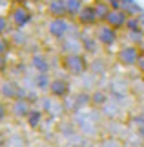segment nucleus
<instances>
[{
	"label": "nucleus",
	"mask_w": 144,
	"mask_h": 147,
	"mask_svg": "<svg viewBox=\"0 0 144 147\" xmlns=\"http://www.w3.org/2000/svg\"><path fill=\"white\" fill-rule=\"evenodd\" d=\"M75 22H77L80 27H97L99 26L100 22H99V16H97V11L93 7V4H86L82 7V11L78 13Z\"/></svg>",
	"instance_id": "nucleus-8"
},
{
	"label": "nucleus",
	"mask_w": 144,
	"mask_h": 147,
	"mask_svg": "<svg viewBox=\"0 0 144 147\" xmlns=\"http://www.w3.org/2000/svg\"><path fill=\"white\" fill-rule=\"evenodd\" d=\"M13 47V42L9 40L8 36H0V55L2 56H8V53Z\"/></svg>",
	"instance_id": "nucleus-20"
},
{
	"label": "nucleus",
	"mask_w": 144,
	"mask_h": 147,
	"mask_svg": "<svg viewBox=\"0 0 144 147\" xmlns=\"http://www.w3.org/2000/svg\"><path fill=\"white\" fill-rule=\"evenodd\" d=\"M128 18H130V15L124 13L122 9H111V13L108 15L104 24H108L109 27H113V29H117V31H124L126 24H128Z\"/></svg>",
	"instance_id": "nucleus-10"
},
{
	"label": "nucleus",
	"mask_w": 144,
	"mask_h": 147,
	"mask_svg": "<svg viewBox=\"0 0 144 147\" xmlns=\"http://www.w3.org/2000/svg\"><path fill=\"white\" fill-rule=\"evenodd\" d=\"M70 31H71V20L68 18H51L48 22V35L59 42L70 36L71 35Z\"/></svg>",
	"instance_id": "nucleus-5"
},
{
	"label": "nucleus",
	"mask_w": 144,
	"mask_h": 147,
	"mask_svg": "<svg viewBox=\"0 0 144 147\" xmlns=\"http://www.w3.org/2000/svg\"><path fill=\"white\" fill-rule=\"evenodd\" d=\"M35 84H37V87L38 89H42V91H46V89H49V75H37L35 76Z\"/></svg>",
	"instance_id": "nucleus-19"
},
{
	"label": "nucleus",
	"mask_w": 144,
	"mask_h": 147,
	"mask_svg": "<svg viewBox=\"0 0 144 147\" xmlns=\"http://www.w3.org/2000/svg\"><path fill=\"white\" fill-rule=\"evenodd\" d=\"M108 100H109V94L102 89H95V91L89 93V105L91 107H104L108 105Z\"/></svg>",
	"instance_id": "nucleus-14"
},
{
	"label": "nucleus",
	"mask_w": 144,
	"mask_h": 147,
	"mask_svg": "<svg viewBox=\"0 0 144 147\" xmlns=\"http://www.w3.org/2000/svg\"><path fill=\"white\" fill-rule=\"evenodd\" d=\"M141 16L142 15H139V16H130L124 31H144V26H142V18H141Z\"/></svg>",
	"instance_id": "nucleus-18"
},
{
	"label": "nucleus",
	"mask_w": 144,
	"mask_h": 147,
	"mask_svg": "<svg viewBox=\"0 0 144 147\" xmlns=\"http://www.w3.org/2000/svg\"><path fill=\"white\" fill-rule=\"evenodd\" d=\"M115 60L122 67H137V64H139V60H141V51L137 46L124 44V46L119 47L117 55H115Z\"/></svg>",
	"instance_id": "nucleus-3"
},
{
	"label": "nucleus",
	"mask_w": 144,
	"mask_h": 147,
	"mask_svg": "<svg viewBox=\"0 0 144 147\" xmlns=\"http://www.w3.org/2000/svg\"><path fill=\"white\" fill-rule=\"evenodd\" d=\"M62 46V55H77V53H82L84 47H82V36H77L75 38L73 35H70L68 38L60 42Z\"/></svg>",
	"instance_id": "nucleus-11"
},
{
	"label": "nucleus",
	"mask_w": 144,
	"mask_h": 147,
	"mask_svg": "<svg viewBox=\"0 0 144 147\" xmlns=\"http://www.w3.org/2000/svg\"><path fill=\"white\" fill-rule=\"evenodd\" d=\"M46 13L51 18H68V9H66V2L64 0H53L46 5Z\"/></svg>",
	"instance_id": "nucleus-12"
},
{
	"label": "nucleus",
	"mask_w": 144,
	"mask_h": 147,
	"mask_svg": "<svg viewBox=\"0 0 144 147\" xmlns=\"http://www.w3.org/2000/svg\"><path fill=\"white\" fill-rule=\"evenodd\" d=\"M31 109L33 107H31V104H29L27 98H18V100H15V102L9 104V115L18 118V120H26Z\"/></svg>",
	"instance_id": "nucleus-9"
},
{
	"label": "nucleus",
	"mask_w": 144,
	"mask_h": 147,
	"mask_svg": "<svg viewBox=\"0 0 144 147\" xmlns=\"http://www.w3.org/2000/svg\"><path fill=\"white\" fill-rule=\"evenodd\" d=\"M8 31H9V20H8V16L0 15V36H5Z\"/></svg>",
	"instance_id": "nucleus-22"
},
{
	"label": "nucleus",
	"mask_w": 144,
	"mask_h": 147,
	"mask_svg": "<svg viewBox=\"0 0 144 147\" xmlns=\"http://www.w3.org/2000/svg\"><path fill=\"white\" fill-rule=\"evenodd\" d=\"M60 65H62V69L71 76H82L84 73L89 69V62L84 56V53L62 55L60 56Z\"/></svg>",
	"instance_id": "nucleus-1"
},
{
	"label": "nucleus",
	"mask_w": 144,
	"mask_h": 147,
	"mask_svg": "<svg viewBox=\"0 0 144 147\" xmlns=\"http://www.w3.org/2000/svg\"><path fill=\"white\" fill-rule=\"evenodd\" d=\"M137 71H139V73H141V76L144 78V56H141L139 64H137Z\"/></svg>",
	"instance_id": "nucleus-24"
},
{
	"label": "nucleus",
	"mask_w": 144,
	"mask_h": 147,
	"mask_svg": "<svg viewBox=\"0 0 144 147\" xmlns=\"http://www.w3.org/2000/svg\"><path fill=\"white\" fill-rule=\"evenodd\" d=\"M95 40L99 42V46L102 47H113L115 44L119 42V31L109 27L108 24H99L93 31Z\"/></svg>",
	"instance_id": "nucleus-4"
},
{
	"label": "nucleus",
	"mask_w": 144,
	"mask_h": 147,
	"mask_svg": "<svg viewBox=\"0 0 144 147\" xmlns=\"http://www.w3.org/2000/svg\"><path fill=\"white\" fill-rule=\"evenodd\" d=\"M66 2V9H68V20H71V22H75L77 20V16H78V13L82 11V7H84V0H64Z\"/></svg>",
	"instance_id": "nucleus-16"
},
{
	"label": "nucleus",
	"mask_w": 144,
	"mask_h": 147,
	"mask_svg": "<svg viewBox=\"0 0 144 147\" xmlns=\"http://www.w3.org/2000/svg\"><path fill=\"white\" fill-rule=\"evenodd\" d=\"M29 62H31V67L38 75H48L49 73V60L44 53H33Z\"/></svg>",
	"instance_id": "nucleus-13"
},
{
	"label": "nucleus",
	"mask_w": 144,
	"mask_h": 147,
	"mask_svg": "<svg viewBox=\"0 0 144 147\" xmlns=\"http://www.w3.org/2000/svg\"><path fill=\"white\" fill-rule=\"evenodd\" d=\"M9 2H11V5H26L27 0H9Z\"/></svg>",
	"instance_id": "nucleus-25"
},
{
	"label": "nucleus",
	"mask_w": 144,
	"mask_h": 147,
	"mask_svg": "<svg viewBox=\"0 0 144 147\" xmlns=\"http://www.w3.org/2000/svg\"><path fill=\"white\" fill-rule=\"evenodd\" d=\"M44 2H46V4H49V2H53V0H44Z\"/></svg>",
	"instance_id": "nucleus-27"
},
{
	"label": "nucleus",
	"mask_w": 144,
	"mask_h": 147,
	"mask_svg": "<svg viewBox=\"0 0 144 147\" xmlns=\"http://www.w3.org/2000/svg\"><path fill=\"white\" fill-rule=\"evenodd\" d=\"M139 51H141V56H144V40H142V44L139 46Z\"/></svg>",
	"instance_id": "nucleus-26"
},
{
	"label": "nucleus",
	"mask_w": 144,
	"mask_h": 147,
	"mask_svg": "<svg viewBox=\"0 0 144 147\" xmlns=\"http://www.w3.org/2000/svg\"><path fill=\"white\" fill-rule=\"evenodd\" d=\"M8 20L9 24L16 27V29H24L26 26L31 24L33 20V13L27 5H11L8 11Z\"/></svg>",
	"instance_id": "nucleus-2"
},
{
	"label": "nucleus",
	"mask_w": 144,
	"mask_h": 147,
	"mask_svg": "<svg viewBox=\"0 0 144 147\" xmlns=\"http://www.w3.org/2000/svg\"><path fill=\"white\" fill-rule=\"evenodd\" d=\"M49 96L55 98V100H66L68 96H71V84L68 78H53L49 84V89H48Z\"/></svg>",
	"instance_id": "nucleus-6"
},
{
	"label": "nucleus",
	"mask_w": 144,
	"mask_h": 147,
	"mask_svg": "<svg viewBox=\"0 0 144 147\" xmlns=\"http://www.w3.org/2000/svg\"><path fill=\"white\" fill-rule=\"evenodd\" d=\"M0 98L5 102H15L18 98H27L26 91L15 80H4L0 84Z\"/></svg>",
	"instance_id": "nucleus-7"
},
{
	"label": "nucleus",
	"mask_w": 144,
	"mask_h": 147,
	"mask_svg": "<svg viewBox=\"0 0 144 147\" xmlns=\"http://www.w3.org/2000/svg\"><path fill=\"white\" fill-rule=\"evenodd\" d=\"M93 7L97 11V16H99V22L100 24H104L106 18H108V15L111 13V5H109L108 0H93Z\"/></svg>",
	"instance_id": "nucleus-15"
},
{
	"label": "nucleus",
	"mask_w": 144,
	"mask_h": 147,
	"mask_svg": "<svg viewBox=\"0 0 144 147\" xmlns=\"http://www.w3.org/2000/svg\"><path fill=\"white\" fill-rule=\"evenodd\" d=\"M42 120H44V113L40 109H37V107H33L29 111V115H27V118H26V123H27V127L37 129V127H40Z\"/></svg>",
	"instance_id": "nucleus-17"
},
{
	"label": "nucleus",
	"mask_w": 144,
	"mask_h": 147,
	"mask_svg": "<svg viewBox=\"0 0 144 147\" xmlns=\"http://www.w3.org/2000/svg\"><path fill=\"white\" fill-rule=\"evenodd\" d=\"M8 115H9V105L5 104V100H2V98H0V123H2V122H5V118H8Z\"/></svg>",
	"instance_id": "nucleus-21"
},
{
	"label": "nucleus",
	"mask_w": 144,
	"mask_h": 147,
	"mask_svg": "<svg viewBox=\"0 0 144 147\" xmlns=\"http://www.w3.org/2000/svg\"><path fill=\"white\" fill-rule=\"evenodd\" d=\"M9 67V62H8V56H2L0 55V73H5Z\"/></svg>",
	"instance_id": "nucleus-23"
}]
</instances>
